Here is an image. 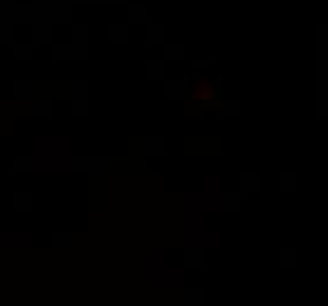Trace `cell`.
<instances>
[{
    "mask_svg": "<svg viewBox=\"0 0 328 306\" xmlns=\"http://www.w3.org/2000/svg\"><path fill=\"white\" fill-rule=\"evenodd\" d=\"M14 5V0H0V14H5Z\"/></svg>",
    "mask_w": 328,
    "mask_h": 306,
    "instance_id": "cell-17",
    "label": "cell"
},
{
    "mask_svg": "<svg viewBox=\"0 0 328 306\" xmlns=\"http://www.w3.org/2000/svg\"><path fill=\"white\" fill-rule=\"evenodd\" d=\"M128 17H130L132 21H142V17H144V14H142V7H132V10L128 12Z\"/></svg>",
    "mask_w": 328,
    "mask_h": 306,
    "instance_id": "cell-16",
    "label": "cell"
},
{
    "mask_svg": "<svg viewBox=\"0 0 328 306\" xmlns=\"http://www.w3.org/2000/svg\"><path fill=\"white\" fill-rule=\"evenodd\" d=\"M149 38H151V40H158V38H161V28H151V31H149Z\"/></svg>",
    "mask_w": 328,
    "mask_h": 306,
    "instance_id": "cell-18",
    "label": "cell"
},
{
    "mask_svg": "<svg viewBox=\"0 0 328 306\" xmlns=\"http://www.w3.org/2000/svg\"><path fill=\"white\" fill-rule=\"evenodd\" d=\"M12 94L17 99H33V94H36V82H33V80H17Z\"/></svg>",
    "mask_w": 328,
    "mask_h": 306,
    "instance_id": "cell-9",
    "label": "cell"
},
{
    "mask_svg": "<svg viewBox=\"0 0 328 306\" xmlns=\"http://www.w3.org/2000/svg\"><path fill=\"white\" fill-rule=\"evenodd\" d=\"M52 108H55V104H52L50 97H36L33 99V106H31V113L36 118H50L52 116Z\"/></svg>",
    "mask_w": 328,
    "mask_h": 306,
    "instance_id": "cell-6",
    "label": "cell"
},
{
    "mask_svg": "<svg viewBox=\"0 0 328 306\" xmlns=\"http://www.w3.org/2000/svg\"><path fill=\"white\" fill-rule=\"evenodd\" d=\"M68 170L76 174L87 172H107V160L104 158H90V156H76L68 160Z\"/></svg>",
    "mask_w": 328,
    "mask_h": 306,
    "instance_id": "cell-1",
    "label": "cell"
},
{
    "mask_svg": "<svg viewBox=\"0 0 328 306\" xmlns=\"http://www.w3.org/2000/svg\"><path fill=\"white\" fill-rule=\"evenodd\" d=\"M14 31H17V24L7 17H0V42H10L14 40Z\"/></svg>",
    "mask_w": 328,
    "mask_h": 306,
    "instance_id": "cell-13",
    "label": "cell"
},
{
    "mask_svg": "<svg viewBox=\"0 0 328 306\" xmlns=\"http://www.w3.org/2000/svg\"><path fill=\"white\" fill-rule=\"evenodd\" d=\"M73 245V233L68 231H55L52 233V247L55 250H68Z\"/></svg>",
    "mask_w": 328,
    "mask_h": 306,
    "instance_id": "cell-12",
    "label": "cell"
},
{
    "mask_svg": "<svg viewBox=\"0 0 328 306\" xmlns=\"http://www.w3.org/2000/svg\"><path fill=\"white\" fill-rule=\"evenodd\" d=\"M151 76H161V66H158V64L151 66Z\"/></svg>",
    "mask_w": 328,
    "mask_h": 306,
    "instance_id": "cell-21",
    "label": "cell"
},
{
    "mask_svg": "<svg viewBox=\"0 0 328 306\" xmlns=\"http://www.w3.org/2000/svg\"><path fill=\"white\" fill-rule=\"evenodd\" d=\"M68 90H71V97H87L90 94V82L87 80H73L68 85Z\"/></svg>",
    "mask_w": 328,
    "mask_h": 306,
    "instance_id": "cell-14",
    "label": "cell"
},
{
    "mask_svg": "<svg viewBox=\"0 0 328 306\" xmlns=\"http://www.w3.org/2000/svg\"><path fill=\"white\" fill-rule=\"evenodd\" d=\"M168 57H173V59H177V57H179V47H170V52H168Z\"/></svg>",
    "mask_w": 328,
    "mask_h": 306,
    "instance_id": "cell-20",
    "label": "cell"
},
{
    "mask_svg": "<svg viewBox=\"0 0 328 306\" xmlns=\"http://www.w3.org/2000/svg\"><path fill=\"white\" fill-rule=\"evenodd\" d=\"M31 26H33V40H36V42H50V40H52V28H55V24H52L50 19L41 17V19L33 21Z\"/></svg>",
    "mask_w": 328,
    "mask_h": 306,
    "instance_id": "cell-4",
    "label": "cell"
},
{
    "mask_svg": "<svg viewBox=\"0 0 328 306\" xmlns=\"http://www.w3.org/2000/svg\"><path fill=\"white\" fill-rule=\"evenodd\" d=\"M50 52H52V59H55V61H85V59H87L71 40H68V42H55Z\"/></svg>",
    "mask_w": 328,
    "mask_h": 306,
    "instance_id": "cell-2",
    "label": "cell"
},
{
    "mask_svg": "<svg viewBox=\"0 0 328 306\" xmlns=\"http://www.w3.org/2000/svg\"><path fill=\"white\" fill-rule=\"evenodd\" d=\"M36 170H38V165H36L33 156H17L14 158V172L17 174H33Z\"/></svg>",
    "mask_w": 328,
    "mask_h": 306,
    "instance_id": "cell-8",
    "label": "cell"
},
{
    "mask_svg": "<svg viewBox=\"0 0 328 306\" xmlns=\"http://www.w3.org/2000/svg\"><path fill=\"white\" fill-rule=\"evenodd\" d=\"M109 38L111 40H125V26H121V24L111 26L109 28Z\"/></svg>",
    "mask_w": 328,
    "mask_h": 306,
    "instance_id": "cell-15",
    "label": "cell"
},
{
    "mask_svg": "<svg viewBox=\"0 0 328 306\" xmlns=\"http://www.w3.org/2000/svg\"><path fill=\"white\" fill-rule=\"evenodd\" d=\"M14 59L17 61H31L36 52H33V42H14Z\"/></svg>",
    "mask_w": 328,
    "mask_h": 306,
    "instance_id": "cell-11",
    "label": "cell"
},
{
    "mask_svg": "<svg viewBox=\"0 0 328 306\" xmlns=\"http://www.w3.org/2000/svg\"><path fill=\"white\" fill-rule=\"evenodd\" d=\"M12 205L17 212H31V210L36 207V198H33L31 193H17L12 200Z\"/></svg>",
    "mask_w": 328,
    "mask_h": 306,
    "instance_id": "cell-10",
    "label": "cell"
},
{
    "mask_svg": "<svg viewBox=\"0 0 328 306\" xmlns=\"http://www.w3.org/2000/svg\"><path fill=\"white\" fill-rule=\"evenodd\" d=\"M71 116L73 118L90 116V97H71Z\"/></svg>",
    "mask_w": 328,
    "mask_h": 306,
    "instance_id": "cell-7",
    "label": "cell"
},
{
    "mask_svg": "<svg viewBox=\"0 0 328 306\" xmlns=\"http://www.w3.org/2000/svg\"><path fill=\"white\" fill-rule=\"evenodd\" d=\"M43 17V12L38 10L36 2L31 5H17V24H33Z\"/></svg>",
    "mask_w": 328,
    "mask_h": 306,
    "instance_id": "cell-5",
    "label": "cell"
},
{
    "mask_svg": "<svg viewBox=\"0 0 328 306\" xmlns=\"http://www.w3.org/2000/svg\"><path fill=\"white\" fill-rule=\"evenodd\" d=\"M71 42L90 59V26L87 24H73L71 26Z\"/></svg>",
    "mask_w": 328,
    "mask_h": 306,
    "instance_id": "cell-3",
    "label": "cell"
},
{
    "mask_svg": "<svg viewBox=\"0 0 328 306\" xmlns=\"http://www.w3.org/2000/svg\"><path fill=\"white\" fill-rule=\"evenodd\" d=\"M149 151H151V153H158V151H161V142H151Z\"/></svg>",
    "mask_w": 328,
    "mask_h": 306,
    "instance_id": "cell-19",
    "label": "cell"
}]
</instances>
